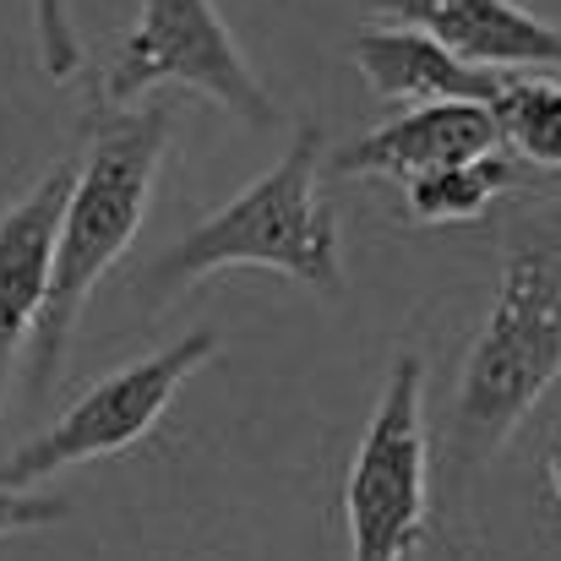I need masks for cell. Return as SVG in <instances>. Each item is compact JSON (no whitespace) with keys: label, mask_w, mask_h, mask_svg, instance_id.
<instances>
[{"label":"cell","mask_w":561,"mask_h":561,"mask_svg":"<svg viewBox=\"0 0 561 561\" xmlns=\"http://www.w3.org/2000/svg\"><path fill=\"white\" fill-rule=\"evenodd\" d=\"M170 131H175V115L164 104L115 110V115L93 121L88 153L77 164L71 191H66V207H60L55 256H49V295H44V311H38L33 339H27L33 398L49 392V381L60 376L66 344L88 311V295L131 251V240L148 218V202H153L159 164L170 153Z\"/></svg>","instance_id":"1"},{"label":"cell","mask_w":561,"mask_h":561,"mask_svg":"<svg viewBox=\"0 0 561 561\" xmlns=\"http://www.w3.org/2000/svg\"><path fill=\"white\" fill-rule=\"evenodd\" d=\"M322 126H300L262 181H251L170 251L153 256V267L142 273V300L159 306L224 267H267L328 300L344 295V234L339 207L322 196Z\"/></svg>","instance_id":"2"},{"label":"cell","mask_w":561,"mask_h":561,"mask_svg":"<svg viewBox=\"0 0 561 561\" xmlns=\"http://www.w3.org/2000/svg\"><path fill=\"white\" fill-rule=\"evenodd\" d=\"M561 376V245L529 240L507 251L496 300L469 344L453 403V453H496Z\"/></svg>","instance_id":"3"},{"label":"cell","mask_w":561,"mask_h":561,"mask_svg":"<svg viewBox=\"0 0 561 561\" xmlns=\"http://www.w3.org/2000/svg\"><path fill=\"white\" fill-rule=\"evenodd\" d=\"M344 524H350V561H409L431 535L420 355H398L381 381V398L344 474Z\"/></svg>","instance_id":"4"},{"label":"cell","mask_w":561,"mask_h":561,"mask_svg":"<svg viewBox=\"0 0 561 561\" xmlns=\"http://www.w3.org/2000/svg\"><path fill=\"white\" fill-rule=\"evenodd\" d=\"M159 88H191L245 126H278V104L240 55L213 0H142L104 77V104L126 110Z\"/></svg>","instance_id":"5"},{"label":"cell","mask_w":561,"mask_h":561,"mask_svg":"<svg viewBox=\"0 0 561 561\" xmlns=\"http://www.w3.org/2000/svg\"><path fill=\"white\" fill-rule=\"evenodd\" d=\"M213 350H218V333L213 328H191L181 344H170L159 355H142V360L110 371L104 381H93L49 431L27 436L0 463V485L33 491L38 480H49L60 469L131 453L170 414V403L181 398V387L213 360Z\"/></svg>","instance_id":"6"},{"label":"cell","mask_w":561,"mask_h":561,"mask_svg":"<svg viewBox=\"0 0 561 561\" xmlns=\"http://www.w3.org/2000/svg\"><path fill=\"white\" fill-rule=\"evenodd\" d=\"M387 22L420 27L463 66L480 71H540L561 66V27L518 0H371Z\"/></svg>","instance_id":"7"},{"label":"cell","mask_w":561,"mask_h":561,"mask_svg":"<svg viewBox=\"0 0 561 561\" xmlns=\"http://www.w3.org/2000/svg\"><path fill=\"white\" fill-rule=\"evenodd\" d=\"M485 153H502L491 104H420V110H403V115L371 126L366 137L344 142L328 164L355 181H398L403 186L414 175L469 164Z\"/></svg>","instance_id":"8"},{"label":"cell","mask_w":561,"mask_h":561,"mask_svg":"<svg viewBox=\"0 0 561 561\" xmlns=\"http://www.w3.org/2000/svg\"><path fill=\"white\" fill-rule=\"evenodd\" d=\"M71 181H77V164L66 159L0 213V414H5L11 366L27 350L33 322L49 295V256H55V229H60Z\"/></svg>","instance_id":"9"},{"label":"cell","mask_w":561,"mask_h":561,"mask_svg":"<svg viewBox=\"0 0 561 561\" xmlns=\"http://www.w3.org/2000/svg\"><path fill=\"white\" fill-rule=\"evenodd\" d=\"M350 55H355V71L366 77L376 99L409 104V110H420V104H496L502 88L513 82L502 71L463 66L453 49H442L436 38H425L420 27H403V22L366 27L350 44Z\"/></svg>","instance_id":"10"},{"label":"cell","mask_w":561,"mask_h":561,"mask_svg":"<svg viewBox=\"0 0 561 561\" xmlns=\"http://www.w3.org/2000/svg\"><path fill=\"white\" fill-rule=\"evenodd\" d=\"M513 191V159L507 153H485L469 164H447L431 175L403 181V213L425 229H447V224H469L485 218L496 196Z\"/></svg>","instance_id":"11"},{"label":"cell","mask_w":561,"mask_h":561,"mask_svg":"<svg viewBox=\"0 0 561 561\" xmlns=\"http://www.w3.org/2000/svg\"><path fill=\"white\" fill-rule=\"evenodd\" d=\"M502 153L535 170H561V82L557 77H513L491 104Z\"/></svg>","instance_id":"12"},{"label":"cell","mask_w":561,"mask_h":561,"mask_svg":"<svg viewBox=\"0 0 561 561\" xmlns=\"http://www.w3.org/2000/svg\"><path fill=\"white\" fill-rule=\"evenodd\" d=\"M27 11H33V44H38L44 77L71 82L82 71V33H77L71 0H27Z\"/></svg>","instance_id":"13"},{"label":"cell","mask_w":561,"mask_h":561,"mask_svg":"<svg viewBox=\"0 0 561 561\" xmlns=\"http://www.w3.org/2000/svg\"><path fill=\"white\" fill-rule=\"evenodd\" d=\"M71 518V502L66 496H49V491H11L0 485V540L5 535H33V529H55Z\"/></svg>","instance_id":"14"},{"label":"cell","mask_w":561,"mask_h":561,"mask_svg":"<svg viewBox=\"0 0 561 561\" xmlns=\"http://www.w3.org/2000/svg\"><path fill=\"white\" fill-rule=\"evenodd\" d=\"M546 485H551V496H557V507H561V442L551 447V458H546Z\"/></svg>","instance_id":"15"}]
</instances>
